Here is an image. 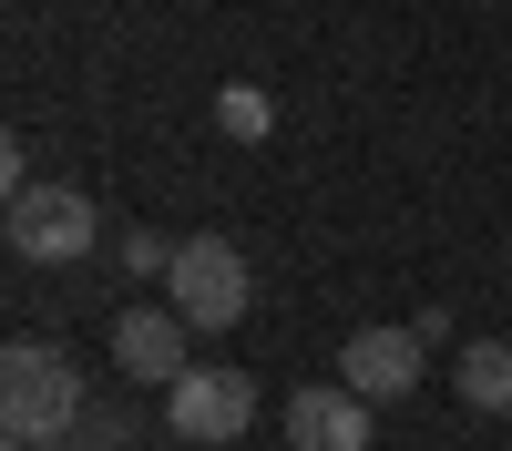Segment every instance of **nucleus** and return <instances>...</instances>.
Returning <instances> with one entry per match:
<instances>
[{
	"instance_id": "obj_1",
	"label": "nucleus",
	"mask_w": 512,
	"mask_h": 451,
	"mask_svg": "<svg viewBox=\"0 0 512 451\" xmlns=\"http://www.w3.org/2000/svg\"><path fill=\"white\" fill-rule=\"evenodd\" d=\"M82 410H93V390H82L72 349H52V339H11L0 349V431L11 441H72Z\"/></svg>"
},
{
	"instance_id": "obj_2",
	"label": "nucleus",
	"mask_w": 512,
	"mask_h": 451,
	"mask_svg": "<svg viewBox=\"0 0 512 451\" xmlns=\"http://www.w3.org/2000/svg\"><path fill=\"white\" fill-rule=\"evenodd\" d=\"M0 236H11L21 267H82V257L103 246V205L82 195V185H21Z\"/></svg>"
},
{
	"instance_id": "obj_3",
	"label": "nucleus",
	"mask_w": 512,
	"mask_h": 451,
	"mask_svg": "<svg viewBox=\"0 0 512 451\" xmlns=\"http://www.w3.org/2000/svg\"><path fill=\"white\" fill-rule=\"evenodd\" d=\"M164 298L195 318V339H226V328L256 308V277H246V257H236L226 236H185L175 267H164Z\"/></svg>"
},
{
	"instance_id": "obj_4",
	"label": "nucleus",
	"mask_w": 512,
	"mask_h": 451,
	"mask_svg": "<svg viewBox=\"0 0 512 451\" xmlns=\"http://www.w3.org/2000/svg\"><path fill=\"white\" fill-rule=\"evenodd\" d=\"M164 431L175 441H236V431H256V380L246 369H216V359H195L175 390H164Z\"/></svg>"
},
{
	"instance_id": "obj_5",
	"label": "nucleus",
	"mask_w": 512,
	"mask_h": 451,
	"mask_svg": "<svg viewBox=\"0 0 512 451\" xmlns=\"http://www.w3.org/2000/svg\"><path fill=\"white\" fill-rule=\"evenodd\" d=\"M185 339H195V318H185L175 298H164V308H123V318H113V369H123L134 390H175L185 369H195Z\"/></svg>"
},
{
	"instance_id": "obj_6",
	"label": "nucleus",
	"mask_w": 512,
	"mask_h": 451,
	"mask_svg": "<svg viewBox=\"0 0 512 451\" xmlns=\"http://www.w3.org/2000/svg\"><path fill=\"white\" fill-rule=\"evenodd\" d=\"M338 380L359 400H410L420 390V328H359V339L338 349Z\"/></svg>"
},
{
	"instance_id": "obj_7",
	"label": "nucleus",
	"mask_w": 512,
	"mask_h": 451,
	"mask_svg": "<svg viewBox=\"0 0 512 451\" xmlns=\"http://www.w3.org/2000/svg\"><path fill=\"white\" fill-rule=\"evenodd\" d=\"M369 410H379V400H359L349 380L297 390V400H287V441H297V451H369Z\"/></svg>"
},
{
	"instance_id": "obj_8",
	"label": "nucleus",
	"mask_w": 512,
	"mask_h": 451,
	"mask_svg": "<svg viewBox=\"0 0 512 451\" xmlns=\"http://www.w3.org/2000/svg\"><path fill=\"white\" fill-rule=\"evenodd\" d=\"M451 390H461V410H482V421H512V339H472L451 359Z\"/></svg>"
},
{
	"instance_id": "obj_9",
	"label": "nucleus",
	"mask_w": 512,
	"mask_h": 451,
	"mask_svg": "<svg viewBox=\"0 0 512 451\" xmlns=\"http://www.w3.org/2000/svg\"><path fill=\"white\" fill-rule=\"evenodd\" d=\"M216 123H226L236 144H267V123H277V103L256 93V82H226V93H216Z\"/></svg>"
},
{
	"instance_id": "obj_10",
	"label": "nucleus",
	"mask_w": 512,
	"mask_h": 451,
	"mask_svg": "<svg viewBox=\"0 0 512 451\" xmlns=\"http://www.w3.org/2000/svg\"><path fill=\"white\" fill-rule=\"evenodd\" d=\"M175 246H185V236H154V226H123V236H113V267H123V277H164V267H175Z\"/></svg>"
},
{
	"instance_id": "obj_11",
	"label": "nucleus",
	"mask_w": 512,
	"mask_h": 451,
	"mask_svg": "<svg viewBox=\"0 0 512 451\" xmlns=\"http://www.w3.org/2000/svg\"><path fill=\"white\" fill-rule=\"evenodd\" d=\"M82 441H93V451H123L134 431H123V410H82Z\"/></svg>"
},
{
	"instance_id": "obj_12",
	"label": "nucleus",
	"mask_w": 512,
	"mask_h": 451,
	"mask_svg": "<svg viewBox=\"0 0 512 451\" xmlns=\"http://www.w3.org/2000/svg\"><path fill=\"white\" fill-rule=\"evenodd\" d=\"M11 451H93V441H82V431H72V441H11Z\"/></svg>"
}]
</instances>
